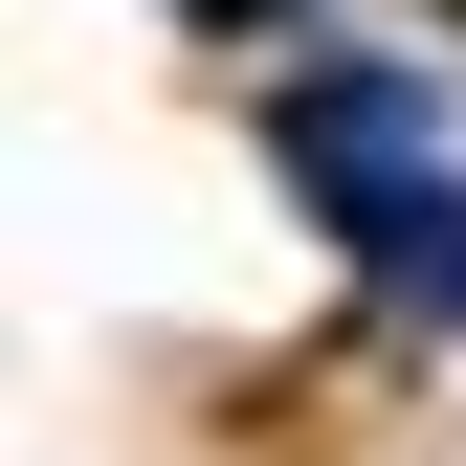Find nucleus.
Segmentation results:
<instances>
[{"mask_svg": "<svg viewBox=\"0 0 466 466\" xmlns=\"http://www.w3.org/2000/svg\"><path fill=\"white\" fill-rule=\"evenodd\" d=\"M178 23H289V0H178Z\"/></svg>", "mask_w": 466, "mask_h": 466, "instance_id": "obj_2", "label": "nucleus"}, {"mask_svg": "<svg viewBox=\"0 0 466 466\" xmlns=\"http://www.w3.org/2000/svg\"><path fill=\"white\" fill-rule=\"evenodd\" d=\"M267 156L333 200V245H356L400 311L466 333V156H444L422 67H289V89H267Z\"/></svg>", "mask_w": 466, "mask_h": 466, "instance_id": "obj_1", "label": "nucleus"}]
</instances>
